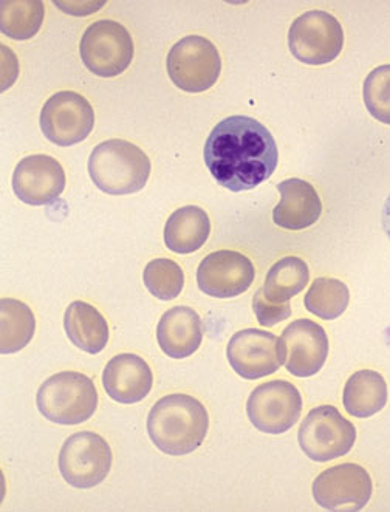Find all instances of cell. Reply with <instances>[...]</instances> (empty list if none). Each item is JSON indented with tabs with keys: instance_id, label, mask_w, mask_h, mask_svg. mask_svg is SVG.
<instances>
[{
	"instance_id": "obj_1",
	"label": "cell",
	"mask_w": 390,
	"mask_h": 512,
	"mask_svg": "<svg viewBox=\"0 0 390 512\" xmlns=\"http://www.w3.org/2000/svg\"><path fill=\"white\" fill-rule=\"evenodd\" d=\"M203 158L222 188L243 192L257 188L274 174L279 152L264 124L234 115L214 127L206 140Z\"/></svg>"
},
{
	"instance_id": "obj_2",
	"label": "cell",
	"mask_w": 390,
	"mask_h": 512,
	"mask_svg": "<svg viewBox=\"0 0 390 512\" xmlns=\"http://www.w3.org/2000/svg\"><path fill=\"white\" fill-rule=\"evenodd\" d=\"M208 429L205 406L185 393L163 396L149 412L148 434L152 443L172 457L197 451L205 441Z\"/></svg>"
},
{
	"instance_id": "obj_3",
	"label": "cell",
	"mask_w": 390,
	"mask_h": 512,
	"mask_svg": "<svg viewBox=\"0 0 390 512\" xmlns=\"http://www.w3.org/2000/svg\"><path fill=\"white\" fill-rule=\"evenodd\" d=\"M151 160L140 147L126 140L104 141L93 149L89 174L96 188L109 195L141 191L151 177Z\"/></svg>"
},
{
	"instance_id": "obj_4",
	"label": "cell",
	"mask_w": 390,
	"mask_h": 512,
	"mask_svg": "<svg viewBox=\"0 0 390 512\" xmlns=\"http://www.w3.org/2000/svg\"><path fill=\"white\" fill-rule=\"evenodd\" d=\"M36 406L48 421L62 426H76L86 423L95 414L98 390L84 373H56L39 387Z\"/></svg>"
},
{
	"instance_id": "obj_5",
	"label": "cell",
	"mask_w": 390,
	"mask_h": 512,
	"mask_svg": "<svg viewBox=\"0 0 390 512\" xmlns=\"http://www.w3.org/2000/svg\"><path fill=\"white\" fill-rule=\"evenodd\" d=\"M298 441L310 460L327 463L352 451L356 429L336 407L324 404L308 412L299 427Z\"/></svg>"
},
{
	"instance_id": "obj_6",
	"label": "cell",
	"mask_w": 390,
	"mask_h": 512,
	"mask_svg": "<svg viewBox=\"0 0 390 512\" xmlns=\"http://www.w3.org/2000/svg\"><path fill=\"white\" fill-rule=\"evenodd\" d=\"M79 55L93 75L115 78L129 69L134 59V41L126 27L101 19L84 31Z\"/></svg>"
},
{
	"instance_id": "obj_7",
	"label": "cell",
	"mask_w": 390,
	"mask_h": 512,
	"mask_svg": "<svg viewBox=\"0 0 390 512\" xmlns=\"http://www.w3.org/2000/svg\"><path fill=\"white\" fill-rule=\"evenodd\" d=\"M168 75L178 89L202 93L211 89L222 72L216 45L203 36H186L178 41L166 59Z\"/></svg>"
},
{
	"instance_id": "obj_8",
	"label": "cell",
	"mask_w": 390,
	"mask_h": 512,
	"mask_svg": "<svg viewBox=\"0 0 390 512\" xmlns=\"http://www.w3.org/2000/svg\"><path fill=\"white\" fill-rule=\"evenodd\" d=\"M288 47L291 55L304 64H330L343 52V27L327 11H307L291 24Z\"/></svg>"
},
{
	"instance_id": "obj_9",
	"label": "cell",
	"mask_w": 390,
	"mask_h": 512,
	"mask_svg": "<svg viewBox=\"0 0 390 512\" xmlns=\"http://www.w3.org/2000/svg\"><path fill=\"white\" fill-rule=\"evenodd\" d=\"M112 461V449L101 435L78 432L62 444L59 471L73 488L90 489L106 480Z\"/></svg>"
},
{
	"instance_id": "obj_10",
	"label": "cell",
	"mask_w": 390,
	"mask_h": 512,
	"mask_svg": "<svg viewBox=\"0 0 390 512\" xmlns=\"http://www.w3.org/2000/svg\"><path fill=\"white\" fill-rule=\"evenodd\" d=\"M251 424L264 434L281 435L298 423L302 396L295 384L274 379L253 390L247 403Z\"/></svg>"
},
{
	"instance_id": "obj_11",
	"label": "cell",
	"mask_w": 390,
	"mask_h": 512,
	"mask_svg": "<svg viewBox=\"0 0 390 512\" xmlns=\"http://www.w3.org/2000/svg\"><path fill=\"white\" fill-rule=\"evenodd\" d=\"M93 126V107L83 95L69 90L55 93L41 112L42 132L56 146L81 143L92 134Z\"/></svg>"
},
{
	"instance_id": "obj_12",
	"label": "cell",
	"mask_w": 390,
	"mask_h": 512,
	"mask_svg": "<svg viewBox=\"0 0 390 512\" xmlns=\"http://www.w3.org/2000/svg\"><path fill=\"white\" fill-rule=\"evenodd\" d=\"M369 472L355 463L325 469L313 482V497L327 511H361L372 499Z\"/></svg>"
},
{
	"instance_id": "obj_13",
	"label": "cell",
	"mask_w": 390,
	"mask_h": 512,
	"mask_svg": "<svg viewBox=\"0 0 390 512\" xmlns=\"http://www.w3.org/2000/svg\"><path fill=\"white\" fill-rule=\"evenodd\" d=\"M329 336L310 319L291 322L279 338V356L288 373L310 378L324 367L329 356Z\"/></svg>"
},
{
	"instance_id": "obj_14",
	"label": "cell",
	"mask_w": 390,
	"mask_h": 512,
	"mask_svg": "<svg viewBox=\"0 0 390 512\" xmlns=\"http://www.w3.org/2000/svg\"><path fill=\"white\" fill-rule=\"evenodd\" d=\"M256 270L245 254L220 250L206 256L197 270L200 291L217 299L240 296L253 285Z\"/></svg>"
},
{
	"instance_id": "obj_15",
	"label": "cell",
	"mask_w": 390,
	"mask_h": 512,
	"mask_svg": "<svg viewBox=\"0 0 390 512\" xmlns=\"http://www.w3.org/2000/svg\"><path fill=\"white\" fill-rule=\"evenodd\" d=\"M226 358L243 379H260L273 375L282 366L279 339L259 328L237 332L228 342Z\"/></svg>"
},
{
	"instance_id": "obj_16",
	"label": "cell",
	"mask_w": 390,
	"mask_h": 512,
	"mask_svg": "<svg viewBox=\"0 0 390 512\" xmlns=\"http://www.w3.org/2000/svg\"><path fill=\"white\" fill-rule=\"evenodd\" d=\"M13 189L19 200L27 205H48L64 192V168L50 155L22 158L13 174Z\"/></svg>"
},
{
	"instance_id": "obj_17",
	"label": "cell",
	"mask_w": 390,
	"mask_h": 512,
	"mask_svg": "<svg viewBox=\"0 0 390 512\" xmlns=\"http://www.w3.org/2000/svg\"><path fill=\"white\" fill-rule=\"evenodd\" d=\"M154 386V375L148 362L132 353H121L107 362L103 387L113 401L135 404L143 401Z\"/></svg>"
},
{
	"instance_id": "obj_18",
	"label": "cell",
	"mask_w": 390,
	"mask_h": 512,
	"mask_svg": "<svg viewBox=\"0 0 390 512\" xmlns=\"http://www.w3.org/2000/svg\"><path fill=\"white\" fill-rule=\"evenodd\" d=\"M281 203L273 211V222L288 231H302L318 222L322 202L308 181L288 178L278 185Z\"/></svg>"
},
{
	"instance_id": "obj_19",
	"label": "cell",
	"mask_w": 390,
	"mask_h": 512,
	"mask_svg": "<svg viewBox=\"0 0 390 512\" xmlns=\"http://www.w3.org/2000/svg\"><path fill=\"white\" fill-rule=\"evenodd\" d=\"M203 333V321L197 311L189 307H174L161 316L157 341L169 358L185 359L200 349Z\"/></svg>"
},
{
	"instance_id": "obj_20",
	"label": "cell",
	"mask_w": 390,
	"mask_h": 512,
	"mask_svg": "<svg viewBox=\"0 0 390 512\" xmlns=\"http://www.w3.org/2000/svg\"><path fill=\"white\" fill-rule=\"evenodd\" d=\"M64 328L67 338L79 350L96 355L109 342V324L98 308L83 301H75L65 310Z\"/></svg>"
},
{
	"instance_id": "obj_21",
	"label": "cell",
	"mask_w": 390,
	"mask_h": 512,
	"mask_svg": "<svg viewBox=\"0 0 390 512\" xmlns=\"http://www.w3.org/2000/svg\"><path fill=\"white\" fill-rule=\"evenodd\" d=\"M211 234V220L199 206H183L169 217L165 226V243L177 254L199 251Z\"/></svg>"
},
{
	"instance_id": "obj_22",
	"label": "cell",
	"mask_w": 390,
	"mask_h": 512,
	"mask_svg": "<svg viewBox=\"0 0 390 512\" xmlns=\"http://www.w3.org/2000/svg\"><path fill=\"white\" fill-rule=\"evenodd\" d=\"M389 398L386 379L375 370H358L344 387V409L350 417L370 418L384 409Z\"/></svg>"
},
{
	"instance_id": "obj_23",
	"label": "cell",
	"mask_w": 390,
	"mask_h": 512,
	"mask_svg": "<svg viewBox=\"0 0 390 512\" xmlns=\"http://www.w3.org/2000/svg\"><path fill=\"white\" fill-rule=\"evenodd\" d=\"M36 330L33 311L18 299L0 301V352L2 355L21 352L30 344Z\"/></svg>"
},
{
	"instance_id": "obj_24",
	"label": "cell",
	"mask_w": 390,
	"mask_h": 512,
	"mask_svg": "<svg viewBox=\"0 0 390 512\" xmlns=\"http://www.w3.org/2000/svg\"><path fill=\"white\" fill-rule=\"evenodd\" d=\"M310 280V270L301 257L288 256L274 263L268 271L262 293L271 304H288Z\"/></svg>"
},
{
	"instance_id": "obj_25",
	"label": "cell",
	"mask_w": 390,
	"mask_h": 512,
	"mask_svg": "<svg viewBox=\"0 0 390 512\" xmlns=\"http://www.w3.org/2000/svg\"><path fill=\"white\" fill-rule=\"evenodd\" d=\"M44 16V5L39 0H4L0 4L2 33L16 41H27L38 35Z\"/></svg>"
},
{
	"instance_id": "obj_26",
	"label": "cell",
	"mask_w": 390,
	"mask_h": 512,
	"mask_svg": "<svg viewBox=\"0 0 390 512\" xmlns=\"http://www.w3.org/2000/svg\"><path fill=\"white\" fill-rule=\"evenodd\" d=\"M305 308L312 315L333 321L344 315L349 307V288L344 282L333 277H318L305 294Z\"/></svg>"
},
{
	"instance_id": "obj_27",
	"label": "cell",
	"mask_w": 390,
	"mask_h": 512,
	"mask_svg": "<svg viewBox=\"0 0 390 512\" xmlns=\"http://www.w3.org/2000/svg\"><path fill=\"white\" fill-rule=\"evenodd\" d=\"M143 280L149 293L160 301H174L185 287V273L171 259L151 260L144 268Z\"/></svg>"
},
{
	"instance_id": "obj_28",
	"label": "cell",
	"mask_w": 390,
	"mask_h": 512,
	"mask_svg": "<svg viewBox=\"0 0 390 512\" xmlns=\"http://www.w3.org/2000/svg\"><path fill=\"white\" fill-rule=\"evenodd\" d=\"M364 104L375 120L390 126V64L372 70L364 81Z\"/></svg>"
},
{
	"instance_id": "obj_29",
	"label": "cell",
	"mask_w": 390,
	"mask_h": 512,
	"mask_svg": "<svg viewBox=\"0 0 390 512\" xmlns=\"http://www.w3.org/2000/svg\"><path fill=\"white\" fill-rule=\"evenodd\" d=\"M253 310L262 327H274L291 316L290 304H271L265 299L262 288L254 294Z\"/></svg>"
},
{
	"instance_id": "obj_30",
	"label": "cell",
	"mask_w": 390,
	"mask_h": 512,
	"mask_svg": "<svg viewBox=\"0 0 390 512\" xmlns=\"http://www.w3.org/2000/svg\"><path fill=\"white\" fill-rule=\"evenodd\" d=\"M381 222H383L384 233H386L387 239L390 240V194L389 197L386 198V202H384Z\"/></svg>"
}]
</instances>
